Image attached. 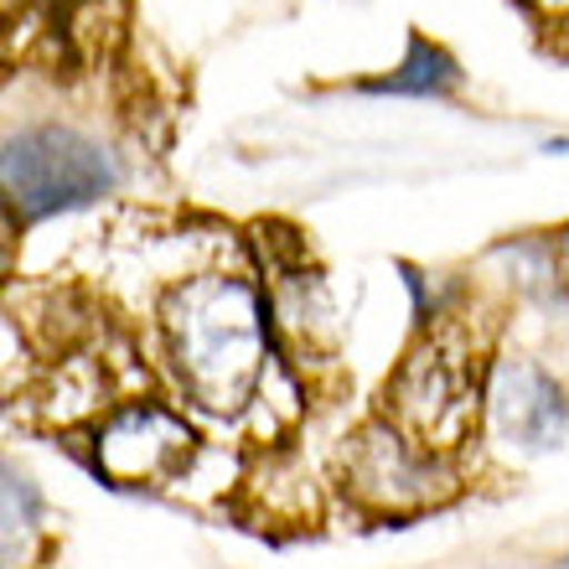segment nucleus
<instances>
[{"label":"nucleus","instance_id":"nucleus-1","mask_svg":"<svg viewBox=\"0 0 569 569\" xmlns=\"http://www.w3.org/2000/svg\"><path fill=\"white\" fill-rule=\"evenodd\" d=\"M166 342L197 405L239 409L264 373V306L254 284L202 274L166 300Z\"/></svg>","mask_w":569,"mask_h":569},{"label":"nucleus","instance_id":"nucleus-2","mask_svg":"<svg viewBox=\"0 0 569 569\" xmlns=\"http://www.w3.org/2000/svg\"><path fill=\"white\" fill-rule=\"evenodd\" d=\"M6 208L11 223H42L52 212L83 208L114 187V161L73 130H21L6 140Z\"/></svg>","mask_w":569,"mask_h":569},{"label":"nucleus","instance_id":"nucleus-3","mask_svg":"<svg viewBox=\"0 0 569 569\" xmlns=\"http://www.w3.org/2000/svg\"><path fill=\"white\" fill-rule=\"evenodd\" d=\"M393 415L405 425L409 440L430 446H456L471 430L477 415V373H471V352L446 337H430L405 358L393 378Z\"/></svg>","mask_w":569,"mask_h":569},{"label":"nucleus","instance_id":"nucleus-4","mask_svg":"<svg viewBox=\"0 0 569 569\" xmlns=\"http://www.w3.org/2000/svg\"><path fill=\"white\" fill-rule=\"evenodd\" d=\"M487 405H492V425L497 435L518 450H555L565 440L569 425V405L559 383L533 362H502L492 373V389H487Z\"/></svg>","mask_w":569,"mask_h":569},{"label":"nucleus","instance_id":"nucleus-5","mask_svg":"<svg viewBox=\"0 0 569 569\" xmlns=\"http://www.w3.org/2000/svg\"><path fill=\"white\" fill-rule=\"evenodd\" d=\"M187 450H192V430L177 415L146 405V409H124L120 420L104 430L99 466L124 487H140V481H166L187 461Z\"/></svg>","mask_w":569,"mask_h":569},{"label":"nucleus","instance_id":"nucleus-6","mask_svg":"<svg viewBox=\"0 0 569 569\" xmlns=\"http://www.w3.org/2000/svg\"><path fill=\"white\" fill-rule=\"evenodd\" d=\"M347 471H352V487L378 508H420V502H430L435 466L409 446L405 435H358V450H352Z\"/></svg>","mask_w":569,"mask_h":569},{"label":"nucleus","instance_id":"nucleus-7","mask_svg":"<svg viewBox=\"0 0 569 569\" xmlns=\"http://www.w3.org/2000/svg\"><path fill=\"white\" fill-rule=\"evenodd\" d=\"M456 78H461V68L450 62V52H440L435 42L415 37V42H409V52H405V62H399V73L362 83V93H409V99H440V93L456 89Z\"/></svg>","mask_w":569,"mask_h":569},{"label":"nucleus","instance_id":"nucleus-8","mask_svg":"<svg viewBox=\"0 0 569 569\" xmlns=\"http://www.w3.org/2000/svg\"><path fill=\"white\" fill-rule=\"evenodd\" d=\"M37 492H31L27 477H16V471H6V565H16V555H21V543H27V533L37 528Z\"/></svg>","mask_w":569,"mask_h":569},{"label":"nucleus","instance_id":"nucleus-9","mask_svg":"<svg viewBox=\"0 0 569 569\" xmlns=\"http://www.w3.org/2000/svg\"><path fill=\"white\" fill-rule=\"evenodd\" d=\"M549 150H569V140H549Z\"/></svg>","mask_w":569,"mask_h":569},{"label":"nucleus","instance_id":"nucleus-10","mask_svg":"<svg viewBox=\"0 0 569 569\" xmlns=\"http://www.w3.org/2000/svg\"><path fill=\"white\" fill-rule=\"evenodd\" d=\"M555 569H569V559H565V565H555Z\"/></svg>","mask_w":569,"mask_h":569}]
</instances>
